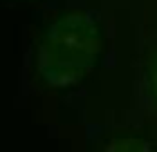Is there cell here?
Instances as JSON below:
<instances>
[{"instance_id": "cell-3", "label": "cell", "mask_w": 157, "mask_h": 152, "mask_svg": "<svg viewBox=\"0 0 157 152\" xmlns=\"http://www.w3.org/2000/svg\"><path fill=\"white\" fill-rule=\"evenodd\" d=\"M155 92H157V72H155Z\"/></svg>"}, {"instance_id": "cell-1", "label": "cell", "mask_w": 157, "mask_h": 152, "mask_svg": "<svg viewBox=\"0 0 157 152\" xmlns=\"http://www.w3.org/2000/svg\"><path fill=\"white\" fill-rule=\"evenodd\" d=\"M99 29L88 11H70L47 29L38 47V72L52 87H72L92 69Z\"/></svg>"}, {"instance_id": "cell-2", "label": "cell", "mask_w": 157, "mask_h": 152, "mask_svg": "<svg viewBox=\"0 0 157 152\" xmlns=\"http://www.w3.org/2000/svg\"><path fill=\"white\" fill-rule=\"evenodd\" d=\"M103 152H153V148L141 139H115Z\"/></svg>"}]
</instances>
